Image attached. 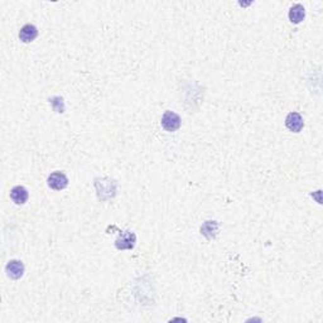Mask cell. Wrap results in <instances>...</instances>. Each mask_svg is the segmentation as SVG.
I'll list each match as a JSON object with an SVG mask.
<instances>
[{"label":"cell","mask_w":323,"mask_h":323,"mask_svg":"<svg viewBox=\"0 0 323 323\" xmlns=\"http://www.w3.org/2000/svg\"><path fill=\"white\" fill-rule=\"evenodd\" d=\"M162 126L167 131H175L181 127V118L173 111H166L162 116Z\"/></svg>","instance_id":"obj_1"},{"label":"cell","mask_w":323,"mask_h":323,"mask_svg":"<svg viewBox=\"0 0 323 323\" xmlns=\"http://www.w3.org/2000/svg\"><path fill=\"white\" fill-rule=\"evenodd\" d=\"M137 241V236L131 231H124L119 235L115 241V246L119 250H130L133 249Z\"/></svg>","instance_id":"obj_2"},{"label":"cell","mask_w":323,"mask_h":323,"mask_svg":"<svg viewBox=\"0 0 323 323\" xmlns=\"http://www.w3.org/2000/svg\"><path fill=\"white\" fill-rule=\"evenodd\" d=\"M47 182L48 186H50L52 190L61 191L65 190L66 187H67V184H69V178L62 172H53L50 174Z\"/></svg>","instance_id":"obj_3"},{"label":"cell","mask_w":323,"mask_h":323,"mask_svg":"<svg viewBox=\"0 0 323 323\" xmlns=\"http://www.w3.org/2000/svg\"><path fill=\"white\" fill-rule=\"evenodd\" d=\"M285 125L293 133H299L304 126V120L300 116V114L293 111V113L288 114L287 118H285Z\"/></svg>","instance_id":"obj_4"},{"label":"cell","mask_w":323,"mask_h":323,"mask_svg":"<svg viewBox=\"0 0 323 323\" xmlns=\"http://www.w3.org/2000/svg\"><path fill=\"white\" fill-rule=\"evenodd\" d=\"M6 275L12 279H21L24 274V265L21 260H10L5 267Z\"/></svg>","instance_id":"obj_5"},{"label":"cell","mask_w":323,"mask_h":323,"mask_svg":"<svg viewBox=\"0 0 323 323\" xmlns=\"http://www.w3.org/2000/svg\"><path fill=\"white\" fill-rule=\"evenodd\" d=\"M37 36H38V29L33 24H25L19 30V38L24 43H30L37 38Z\"/></svg>","instance_id":"obj_6"},{"label":"cell","mask_w":323,"mask_h":323,"mask_svg":"<svg viewBox=\"0 0 323 323\" xmlns=\"http://www.w3.org/2000/svg\"><path fill=\"white\" fill-rule=\"evenodd\" d=\"M10 199L17 205H24L28 199V191L23 186H15L10 191Z\"/></svg>","instance_id":"obj_7"},{"label":"cell","mask_w":323,"mask_h":323,"mask_svg":"<svg viewBox=\"0 0 323 323\" xmlns=\"http://www.w3.org/2000/svg\"><path fill=\"white\" fill-rule=\"evenodd\" d=\"M305 9L302 4H296L289 10V21L294 24H299L304 19Z\"/></svg>","instance_id":"obj_8"}]
</instances>
